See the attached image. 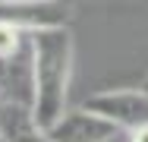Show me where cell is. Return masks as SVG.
Wrapping results in <instances>:
<instances>
[{
  "label": "cell",
  "instance_id": "obj_3",
  "mask_svg": "<svg viewBox=\"0 0 148 142\" xmlns=\"http://www.w3.org/2000/svg\"><path fill=\"white\" fill-rule=\"evenodd\" d=\"M82 108L107 117L123 133H129V130L148 123V92L142 85L139 88H104V92L88 95L82 101Z\"/></svg>",
  "mask_w": 148,
  "mask_h": 142
},
{
  "label": "cell",
  "instance_id": "obj_1",
  "mask_svg": "<svg viewBox=\"0 0 148 142\" xmlns=\"http://www.w3.org/2000/svg\"><path fill=\"white\" fill-rule=\"evenodd\" d=\"M32 48V108L44 130L69 111V82L76 63V41L69 28H44L29 35Z\"/></svg>",
  "mask_w": 148,
  "mask_h": 142
},
{
  "label": "cell",
  "instance_id": "obj_7",
  "mask_svg": "<svg viewBox=\"0 0 148 142\" xmlns=\"http://www.w3.org/2000/svg\"><path fill=\"white\" fill-rule=\"evenodd\" d=\"M129 142H148V123H145V126L129 130Z\"/></svg>",
  "mask_w": 148,
  "mask_h": 142
},
{
  "label": "cell",
  "instance_id": "obj_4",
  "mask_svg": "<svg viewBox=\"0 0 148 142\" xmlns=\"http://www.w3.org/2000/svg\"><path fill=\"white\" fill-rule=\"evenodd\" d=\"M47 133L54 142H110L123 130L88 108H76V111H66Z\"/></svg>",
  "mask_w": 148,
  "mask_h": 142
},
{
  "label": "cell",
  "instance_id": "obj_9",
  "mask_svg": "<svg viewBox=\"0 0 148 142\" xmlns=\"http://www.w3.org/2000/svg\"><path fill=\"white\" fill-rule=\"evenodd\" d=\"M0 101H3V92H0Z\"/></svg>",
  "mask_w": 148,
  "mask_h": 142
},
{
  "label": "cell",
  "instance_id": "obj_5",
  "mask_svg": "<svg viewBox=\"0 0 148 142\" xmlns=\"http://www.w3.org/2000/svg\"><path fill=\"white\" fill-rule=\"evenodd\" d=\"M0 142H54V139L38 123L32 101L3 95V101H0Z\"/></svg>",
  "mask_w": 148,
  "mask_h": 142
},
{
  "label": "cell",
  "instance_id": "obj_8",
  "mask_svg": "<svg viewBox=\"0 0 148 142\" xmlns=\"http://www.w3.org/2000/svg\"><path fill=\"white\" fill-rule=\"evenodd\" d=\"M142 88H145V92H148V76H145V79H142Z\"/></svg>",
  "mask_w": 148,
  "mask_h": 142
},
{
  "label": "cell",
  "instance_id": "obj_2",
  "mask_svg": "<svg viewBox=\"0 0 148 142\" xmlns=\"http://www.w3.org/2000/svg\"><path fill=\"white\" fill-rule=\"evenodd\" d=\"M73 6L66 0H0V22L19 32H44V28H69Z\"/></svg>",
  "mask_w": 148,
  "mask_h": 142
},
{
  "label": "cell",
  "instance_id": "obj_6",
  "mask_svg": "<svg viewBox=\"0 0 148 142\" xmlns=\"http://www.w3.org/2000/svg\"><path fill=\"white\" fill-rule=\"evenodd\" d=\"M22 38H29L25 32H19V28L6 26V22H0V57H13L19 54L29 41H22Z\"/></svg>",
  "mask_w": 148,
  "mask_h": 142
}]
</instances>
